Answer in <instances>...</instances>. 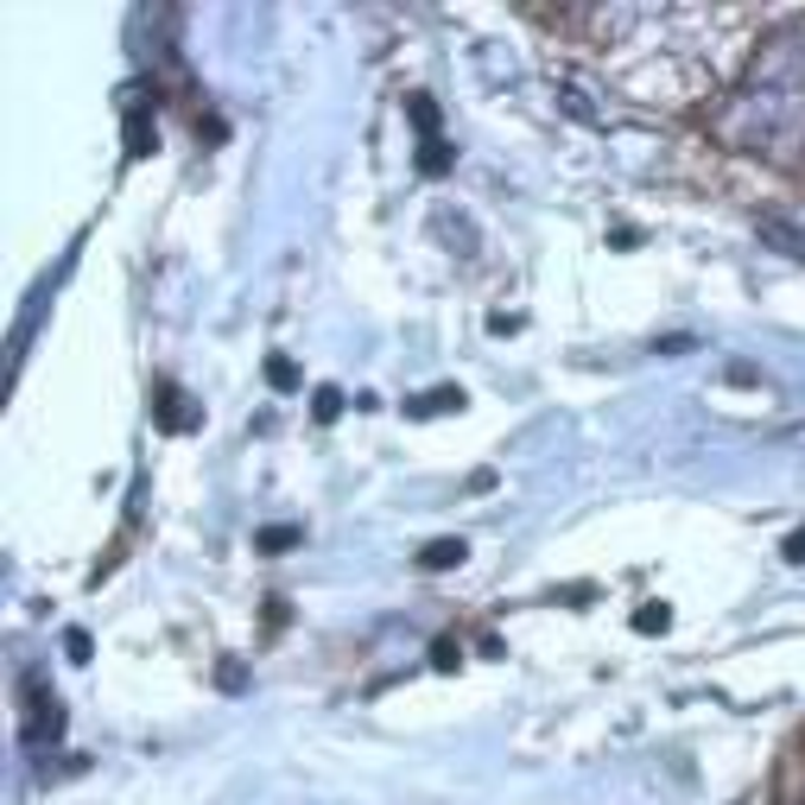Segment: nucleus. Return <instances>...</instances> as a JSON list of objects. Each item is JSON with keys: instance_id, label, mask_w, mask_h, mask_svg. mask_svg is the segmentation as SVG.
I'll list each match as a JSON object with an SVG mask.
<instances>
[{"instance_id": "9d476101", "label": "nucleus", "mask_w": 805, "mask_h": 805, "mask_svg": "<svg viewBox=\"0 0 805 805\" xmlns=\"http://www.w3.org/2000/svg\"><path fill=\"white\" fill-rule=\"evenodd\" d=\"M267 381H273V387H298V368L286 362V356H273V362H267Z\"/></svg>"}, {"instance_id": "423d86ee", "label": "nucleus", "mask_w": 805, "mask_h": 805, "mask_svg": "<svg viewBox=\"0 0 805 805\" xmlns=\"http://www.w3.org/2000/svg\"><path fill=\"white\" fill-rule=\"evenodd\" d=\"M298 527H260V552H293Z\"/></svg>"}, {"instance_id": "7ed1b4c3", "label": "nucleus", "mask_w": 805, "mask_h": 805, "mask_svg": "<svg viewBox=\"0 0 805 805\" xmlns=\"http://www.w3.org/2000/svg\"><path fill=\"white\" fill-rule=\"evenodd\" d=\"M463 406V387H432L425 400H406V412L412 419H438V412H457Z\"/></svg>"}, {"instance_id": "6e6552de", "label": "nucleus", "mask_w": 805, "mask_h": 805, "mask_svg": "<svg viewBox=\"0 0 805 805\" xmlns=\"http://www.w3.org/2000/svg\"><path fill=\"white\" fill-rule=\"evenodd\" d=\"M761 228H768V235H780V248H787V255H805V235H800V228H787L780 216H761Z\"/></svg>"}, {"instance_id": "20e7f679", "label": "nucleus", "mask_w": 805, "mask_h": 805, "mask_svg": "<svg viewBox=\"0 0 805 805\" xmlns=\"http://www.w3.org/2000/svg\"><path fill=\"white\" fill-rule=\"evenodd\" d=\"M419 565L425 571H450V565H463V540H438V546L419 552Z\"/></svg>"}, {"instance_id": "39448f33", "label": "nucleus", "mask_w": 805, "mask_h": 805, "mask_svg": "<svg viewBox=\"0 0 805 805\" xmlns=\"http://www.w3.org/2000/svg\"><path fill=\"white\" fill-rule=\"evenodd\" d=\"M311 412H318V425H330V419H343V387H318V400H311Z\"/></svg>"}, {"instance_id": "1a4fd4ad", "label": "nucleus", "mask_w": 805, "mask_h": 805, "mask_svg": "<svg viewBox=\"0 0 805 805\" xmlns=\"http://www.w3.org/2000/svg\"><path fill=\"white\" fill-rule=\"evenodd\" d=\"M419 172H450V152H444V140H425V147H419Z\"/></svg>"}, {"instance_id": "0eeeda50", "label": "nucleus", "mask_w": 805, "mask_h": 805, "mask_svg": "<svg viewBox=\"0 0 805 805\" xmlns=\"http://www.w3.org/2000/svg\"><path fill=\"white\" fill-rule=\"evenodd\" d=\"M152 147H159V140H152V121H140V114H134V121H127V152L140 159V152H152Z\"/></svg>"}, {"instance_id": "f8f14e48", "label": "nucleus", "mask_w": 805, "mask_h": 805, "mask_svg": "<svg viewBox=\"0 0 805 805\" xmlns=\"http://www.w3.org/2000/svg\"><path fill=\"white\" fill-rule=\"evenodd\" d=\"M787 558H805V533H793V546H787Z\"/></svg>"}, {"instance_id": "f257e3e1", "label": "nucleus", "mask_w": 805, "mask_h": 805, "mask_svg": "<svg viewBox=\"0 0 805 805\" xmlns=\"http://www.w3.org/2000/svg\"><path fill=\"white\" fill-rule=\"evenodd\" d=\"M723 140L742 152H761L773 165H793L805 152V33L768 38L748 83L723 109Z\"/></svg>"}, {"instance_id": "9b49d317", "label": "nucleus", "mask_w": 805, "mask_h": 805, "mask_svg": "<svg viewBox=\"0 0 805 805\" xmlns=\"http://www.w3.org/2000/svg\"><path fill=\"white\" fill-rule=\"evenodd\" d=\"M64 647H71V659H89V634H83V628H71V634H64Z\"/></svg>"}, {"instance_id": "f03ea898", "label": "nucleus", "mask_w": 805, "mask_h": 805, "mask_svg": "<svg viewBox=\"0 0 805 805\" xmlns=\"http://www.w3.org/2000/svg\"><path fill=\"white\" fill-rule=\"evenodd\" d=\"M152 412H159V425H165V432H190V425H203V406H184L172 381L152 394Z\"/></svg>"}]
</instances>
